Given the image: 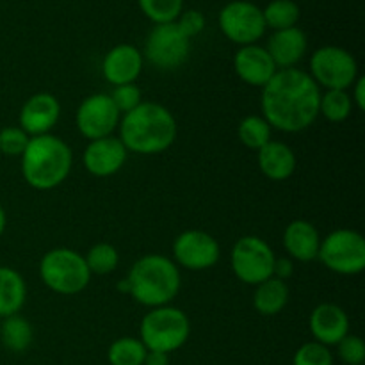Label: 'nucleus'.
I'll return each mask as SVG.
<instances>
[{
	"mask_svg": "<svg viewBox=\"0 0 365 365\" xmlns=\"http://www.w3.org/2000/svg\"><path fill=\"white\" fill-rule=\"evenodd\" d=\"M27 299V284L16 269L0 266V317L20 312Z\"/></svg>",
	"mask_w": 365,
	"mask_h": 365,
	"instance_id": "4be33fe9",
	"label": "nucleus"
},
{
	"mask_svg": "<svg viewBox=\"0 0 365 365\" xmlns=\"http://www.w3.org/2000/svg\"><path fill=\"white\" fill-rule=\"evenodd\" d=\"M310 77L319 89L349 91L353 82L360 77L355 56L342 46L327 45L310 56Z\"/></svg>",
	"mask_w": 365,
	"mask_h": 365,
	"instance_id": "6e6552de",
	"label": "nucleus"
},
{
	"mask_svg": "<svg viewBox=\"0 0 365 365\" xmlns=\"http://www.w3.org/2000/svg\"><path fill=\"white\" fill-rule=\"evenodd\" d=\"M292 365H334V355L328 346L310 341L299 346L292 359Z\"/></svg>",
	"mask_w": 365,
	"mask_h": 365,
	"instance_id": "7c9ffc66",
	"label": "nucleus"
},
{
	"mask_svg": "<svg viewBox=\"0 0 365 365\" xmlns=\"http://www.w3.org/2000/svg\"><path fill=\"white\" fill-rule=\"evenodd\" d=\"M34 341L32 324L25 317L14 316L4 317L0 324V344L13 353H24L31 348Z\"/></svg>",
	"mask_w": 365,
	"mask_h": 365,
	"instance_id": "b1692460",
	"label": "nucleus"
},
{
	"mask_svg": "<svg viewBox=\"0 0 365 365\" xmlns=\"http://www.w3.org/2000/svg\"><path fill=\"white\" fill-rule=\"evenodd\" d=\"M317 259L331 273L355 277L365 269V239L351 228H339L321 239Z\"/></svg>",
	"mask_w": 365,
	"mask_h": 365,
	"instance_id": "0eeeda50",
	"label": "nucleus"
},
{
	"mask_svg": "<svg viewBox=\"0 0 365 365\" xmlns=\"http://www.w3.org/2000/svg\"><path fill=\"white\" fill-rule=\"evenodd\" d=\"M73 166L71 148L53 134L31 138L21 153L24 180L36 191H52L59 187Z\"/></svg>",
	"mask_w": 365,
	"mask_h": 365,
	"instance_id": "20e7f679",
	"label": "nucleus"
},
{
	"mask_svg": "<svg viewBox=\"0 0 365 365\" xmlns=\"http://www.w3.org/2000/svg\"><path fill=\"white\" fill-rule=\"evenodd\" d=\"M289 296H291V292H289L287 282L271 277L262 284L255 285L253 307L260 316H278L287 307Z\"/></svg>",
	"mask_w": 365,
	"mask_h": 365,
	"instance_id": "5701e85b",
	"label": "nucleus"
},
{
	"mask_svg": "<svg viewBox=\"0 0 365 365\" xmlns=\"http://www.w3.org/2000/svg\"><path fill=\"white\" fill-rule=\"evenodd\" d=\"M125 282L128 296L148 309L170 305L178 296L182 285L178 266L160 253H148L135 260Z\"/></svg>",
	"mask_w": 365,
	"mask_h": 365,
	"instance_id": "7ed1b4c3",
	"label": "nucleus"
},
{
	"mask_svg": "<svg viewBox=\"0 0 365 365\" xmlns=\"http://www.w3.org/2000/svg\"><path fill=\"white\" fill-rule=\"evenodd\" d=\"M339 356L346 365H364L365 362V344L359 335L348 334L337 344Z\"/></svg>",
	"mask_w": 365,
	"mask_h": 365,
	"instance_id": "72a5a7b5",
	"label": "nucleus"
},
{
	"mask_svg": "<svg viewBox=\"0 0 365 365\" xmlns=\"http://www.w3.org/2000/svg\"><path fill=\"white\" fill-rule=\"evenodd\" d=\"M271 130L273 128L269 127L266 120L262 116H257V114H252V116L242 118L241 123L237 127V135L239 141L250 150H257L259 152L262 146H266L267 143L271 141Z\"/></svg>",
	"mask_w": 365,
	"mask_h": 365,
	"instance_id": "bb28decb",
	"label": "nucleus"
},
{
	"mask_svg": "<svg viewBox=\"0 0 365 365\" xmlns=\"http://www.w3.org/2000/svg\"><path fill=\"white\" fill-rule=\"evenodd\" d=\"M191 53V39L180 31L177 21L153 25L145 41L143 59L160 71H173L180 68Z\"/></svg>",
	"mask_w": 365,
	"mask_h": 365,
	"instance_id": "1a4fd4ad",
	"label": "nucleus"
},
{
	"mask_svg": "<svg viewBox=\"0 0 365 365\" xmlns=\"http://www.w3.org/2000/svg\"><path fill=\"white\" fill-rule=\"evenodd\" d=\"M221 32L227 39L239 46L255 45L266 34L262 9L248 0L228 2L217 16Z\"/></svg>",
	"mask_w": 365,
	"mask_h": 365,
	"instance_id": "9b49d317",
	"label": "nucleus"
},
{
	"mask_svg": "<svg viewBox=\"0 0 365 365\" xmlns=\"http://www.w3.org/2000/svg\"><path fill=\"white\" fill-rule=\"evenodd\" d=\"M139 9L155 25L177 21L184 11V0H138Z\"/></svg>",
	"mask_w": 365,
	"mask_h": 365,
	"instance_id": "c756f323",
	"label": "nucleus"
},
{
	"mask_svg": "<svg viewBox=\"0 0 365 365\" xmlns=\"http://www.w3.org/2000/svg\"><path fill=\"white\" fill-rule=\"evenodd\" d=\"M146 353L148 349L139 339L120 337L107 349V360L110 365H143Z\"/></svg>",
	"mask_w": 365,
	"mask_h": 365,
	"instance_id": "a878e982",
	"label": "nucleus"
},
{
	"mask_svg": "<svg viewBox=\"0 0 365 365\" xmlns=\"http://www.w3.org/2000/svg\"><path fill=\"white\" fill-rule=\"evenodd\" d=\"M274 260L273 248L257 235L237 239L230 252L232 271L246 285H259L273 277Z\"/></svg>",
	"mask_w": 365,
	"mask_h": 365,
	"instance_id": "9d476101",
	"label": "nucleus"
},
{
	"mask_svg": "<svg viewBox=\"0 0 365 365\" xmlns=\"http://www.w3.org/2000/svg\"><path fill=\"white\" fill-rule=\"evenodd\" d=\"M84 260L89 273L103 277V274H110L113 271H116L118 264H120V253L109 242H98L89 248Z\"/></svg>",
	"mask_w": 365,
	"mask_h": 365,
	"instance_id": "c85d7f7f",
	"label": "nucleus"
},
{
	"mask_svg": "<svg viewBox=\"0 0 365 365\" xmlns=\"http://www.w3.org/2000/svg\"><path fill=\"white\" fill-rule=\"evenodd\" d=\"M173 262L189 271H205L221 257L220 242L203 230H185L173 241Z\"/></svg>",
	"mask_w": 365,
	"mask_h": 365,
	"instance_id": "ddd939ff",
	"label": "nucleus"
},
{
	"mask_svg": "<svg viewBox=\"0 0 365 365\" xmlns=\"http://www.w3.org/2000/svg\"><path fill=\"white\" fill-rule=\"evenodd\" d=\"M143 365H170V356L160 351H148Z\"/></svg>",
	"mask_w": 365,
	"mask_h": 365,
	"instance_id": "4c0bfd02",
	"label": "nucleus"
},
{
	"mask_svg": "<svg viewBox=\"0 0 365 365\" xmlns=\"http://www.w3.org/2000/svg\"><path fill=\"white\" fill-rule=\"evenodd\" d=\"M139 334H141L139 341L148 351L170 355L187 342L191 335V323L187 314L177 307H157L150 309V312L143 317Z\"/></svg>",
	"mask_w": 365,
	"mask_h": 365,
	"instance_id": "39448f33",
	"label": "nucleus"
},
{
	"mask_svg": "<svg viewBox=\"0 0 365 365\" xmlns=\"http://www.w3.org/2000/svg\"><path fill=\"white\" fill-rule=\"evenodd\" d=\"M307 48H309V39L298 25L284 31H274L266 46L278 70L296 68V64L305 57Z\"/></svg>",
	"mask_w": 365,
	"mask_h": 365,
	"instance_id": "6ab92c4d",
	"label": "nucleus"
},
{
	"mask_svg": "<svg viewBox=\"0 0 365 365\" xmlns=\"http://www.w3.org/2000/svg\"><path fill=\"white\" fill-rule=\"evenodd\" d=\"M294 274V260L289 259V257H280L274 260V266H273V277L274 278H280V280H287Z\"/></svg>",
	"mask_w": 365,
	"mask_h": 365,
	"instance_id": "c9c22d12",
	"label": "nucleus"
},
{
	"mask_svg": "<svg viewBox=\"0 0 365 365\" xmlns=\"http://www.w3.org/2000/svg\"><path fill=\"white\" fill-rule=\"evenodd\" d=\"M128 152L120 141V138L107 135V138L89 141L86 146L82 163L89 175L98 178L113 177L127 163Z\"/></svg>",
	"mask_w": 365,
	"mask_h": 365,
	"instance_id": "2eb2a0df",
	"label": "nucleus"
},
{
	"mask_svg": "<svg viewBox=\"0 0 365 365\" xmlns=\"http://www.w3.org/2000/svg\"><path fill=\"white\" fill-rule=\"evenodd\" d=\"M39 277L46 289L63 296L78 294L91 282L84 257L70 248L46 252L39 260Z\"/></svg>",
	"mask_w": 365,
	"mask_h": 365,
	"instance_id": "423d86ee",
	"label": "nucleus"
},
{
	"mask_svg": "<svg viewBox=\"0 0 365 365\" xmlns=\"http://www.w3.org/2000/svg\"><path fill=\"white\" fill-rule=\"evenodd\" d=\"M319 246V230L310 221L294 220L285 227L284 248L289 259L298 260V262H312L317 259Z\"/></svg>",
	"mask_w": 365,
	"mask_h": 365,
	"instance_id": "aec40b11",
	"label": "nucleus"
},
{
	"mask_svg": "<svg viewBox=\"0 0 365 365\" xmlns=\"http://www.w3.org/2000/svg\"><path fill=\"white\" fill-rule=\"evenodd\" d=\"M121 114L107 93H95L84 98L75 113V125L89 141L113 135L120 125Z\"/></svg>",
	"mask_w": 365,
	"mask_h": 365,
	"instance_id": "f8f14e48",
	"label": "nucleus"
},
{
	"mask_svg": "<svg viewBox=\"0 0 365 365\" xmlns=\"http://www.w3.org/2000/svg\"><path fill=\"white\" fill-rule=\"evenodd\" d=\"M314 341L323 346H337L349 334V317L335 303H321L309 317Z\"/></svg>",
	"mask_w": 365,
	"mask_h": 365,
	"instance_id": "a211bd4d",
	"label": "nucleus"
},
{
	"mask_svg": "<svg viewBox=\"0 0 365 365\" xmlns=\"http://www.w3.org/2000/svg\"><path fill=\"white\" fill-rule=\"evenodd\" d=\"M61 116V103L52 93H36L29 96L18 114V127L29 135L50 134Z\"/></svg>",
	"mask_w": 365,
	"mask_h": 365,
	"instance_id": "4468645a",
	"label": "nucleus"
},
{
	"mask_svg": "<svg viewBox=\"0 0 365 365\" xmlns=\"http://www.w3.org/2000/svg\"><path fill=\"white\" fill-rule=\"evenodd\" d=\"M120 141L127 152L157 155L177 141L178 127L173 113L157 102H141L120 120Z\"/></svg>",
	"mask_w": 365,
	"mask_h": 365,
	"instance_id": "f03ea898",
	"label": "nucleus"
},
{
	"mask_svg": "<svg viewBox=\"0 0 365 365\" xmlns=\"http://www.w3.org/2000/svg\"><path fill=\"white\" fill-rule=\"evenodd\" d=\"M29 141L31 138L20 127H4L0 130V153L6 157H21Z\"/></svg>",
	"mask_w": 365,
	"mask_h": 365,
	"instance_id": "2f4dec72",
	"label": "nucleus"
},
{
	"mask_svg": "<svg viewBox=\"0 0 365 365\" xmlns=\"http://www.w3.org/2000/svg\"><path fill=\"white\" fill-rule=\"evenodd\" d=\"M349 89H351L349 96H351L353 106H355L359 110H364L365 109V77L356 78Z\"/></svg>",
	"mask_w": 365,
	"mask_h": 365,
	"instance_id": "e433bc0d",
	"label": "nucleus"
},
{
	"mask_svg": "<svg viewBox=\"0 0 365 365\" xmlns=\"http://www.w3.org/2000/svg\"><path fill=\"white\" fill-rule=\"evenodd\" d=\"M109 96L110 100H113L114 106H116V109L120 110L121 116L130 113L132 109H135V107L143 102V93L135 84L116 86Z\"/></svg>",
	"mask_w": 365,
	"mask_h": 365,
	"instance_id": "473e14b6",
	"label": "nucleus"
},
{
	"mask_svg": "<svg viewBox=\"0 0 365 365\" xmlns=\"http://www.w3.org/2000/svg\"><path fill=\"white\" fill-rule=\"evenodd\" d=\"M299 6L294 0H271L262 9L264 24L273 31H284L298 25Z\"/></svg>",
	"mask_w": 365,
	"mask_h": 365,
	"instance_id": "393cba45",
	"label": "nucleus"
},
{
	"mask_svg": "<svg viewBox=\"0 0 365 365\" xmlns=\"http://www.w3.org/2000/svg\"><path fill=\"white\" fill-rule=\"evenodd\" d=\"M234 70L245 84L264 88L274 77L278 68L267 53L266 46L255 43V45L239 46L234 56Z\"/></svg>",
	"mask_w": 365,
	"mask_h": 365,
	"instance_id": "f3484780",
	"label": "nucleus"
},
{
	"mask_svg": "<svg viewBox=\"0 0 365 365\" xmlns=\"http://www.w3.org/2000/svg\"><path fill=\"white\" fill-rule=\"evenodd\" d=\"M143 64H145V59L138 46L130 45V43H121V45L113 46L106 53L102 61V75L114 88L123 84H134L141 75Z\"/></svg>",
	"mask_w": 365,
	"mask_h": 365,
	"instance_id": "dca6fc26",
	"label": "nucleus"
},
{
	"mask_svg": "<svg viewBox=\"0 0 365 365\" xmlns=\"http://www.w3.org/2000/svg\"><path fill=\"white\" fill-rule=\"evenodd\" d=\"M6 227H7V214L6 210H4V207L0 205V237H2V234L6 232Z\"/></svg>",
	"mask_w": 365,
	"mask_h": 365,
	"instance_id": "58836bf2",
	"label": "nucleus"
},
{
	"mask_svg": "<svg viewBox=\"0 0 365 365\" xmlns=\"http://www.w3.org/2000/svg\"><path fill=\"white\" fill-rule=\"evenodd\" d=\"M353 102L349 91H341V89H334V91L321 93L319 102V114H323L328 121L331 123H342L351 116Z\"/></svg>",
	"mask_w": 365,
	"mask_h": 365,
	"instance_id": "cd10ccee",
	"label": "nucleus"
},
{
	"mask_svg": "<svg viewBox=\"0 0 365 365\" xmlns=\"http://www.w3.org/2000/svg\"><path fill=\"white\" fill-rule=\"evenodd\" d=\"M177 25L189 39H192L202 34L203 29H205V16H203L202 11L196 9L182 11L180 16L177 18Z\"/></svg>",
	"mask_w": 365,
	"mask_h": 365,
	"instance_id": "f704fd0d",
	"label": "nucleus"
},
{
	"mask_svg": "<svg viewBox=\"0 0 365 365\" xmlns=\"http://www.w3.org/2000/svg\"><path fill=\"white\" fill-rule=\"evenodd\" d=\"M321 89L309 71L298 68L278 70L262 88L260 109L271 128L298 134L312 127L319 116Z\"/></svg>",
	"mask_w": 365,
	"mask_h": 365,
	"instance_id": "f257e3e1",
	"label": "nucleus"
},
{
	"mask_svg": "<svg viewBox=\"0 0 365 365\" xmlns=\"http://www.w3.org/2000/svg\"><path fill=\"white\" fill-rule=\"evenodd\" d=\"M257 163L260 173L273 182L287 180L296 171L294 150L285 143L273 139L257 152Z\"/></svg>",
	"mask_w": 365,
	"mask_h": 365,
	"instance_id": "412c9836",
	"label": "nucleus"
}]
</instances>
